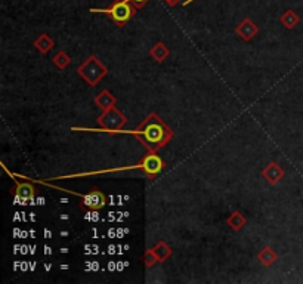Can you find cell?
Masks as SVG:
<instances>
[{
  "label": "cell",
  "mask_w": 303,
  "mask_h": 284,
  "mask_svg": "<svg viewBox=\"0 0 303 284\" xmlns=\"http://www.w3.org/2000/svg\"><path fill=\"white\" fill-rule=\"evenodd\" d=\"M144 262H145V266H151V265H154L155 262H158V259H157V256H155V253H154V249H148L147 252H145V254H144Z\"/></svg>",
  "instance_id": "obj_18"
},
{
  "label": "cell",
  "mask_w": 303,
  "mask_h": 284,
  "mask_svg": "<svg viewBox=\"0 0 303 284\" xmlns=\"http://www.w3.org/2000/svg\"><path fill=\"white\" fill-rule=\"evenodd\" d=\"M45 237L46 238H52V232L49 229H45Z\"/></svg>",
  "instance_id": "obj_25"
},
{
  "label": "cell",
  "mask_w": 303,
  "mask_h": 284,
  "mask_svg": "<svg viewBox=\"0 0 303 284\" xmlns=\"http://www.w3.org/2000/svg\"><path fill=\"white\" fill-rule=\"evenodd\" d=\"M192 2H195V0H186V2H183V5L186 6V5H189V3H192Z\"/></svg>",
  "instance_id": "obj_28"
},
{
  "label": "cell",
  "mask_w": 303,
  "mask_h": 284,
  "mask_svg": "<svg viewBox=\"0 0 303 284\" xmlns=\"http://www.w3.org/2000/svg\"><path fill=\"white\" fill-rule=\"evenodd\" d=\"M141 164H142V170L150 176H157L164 167L163 160L155 154V151H150V154L142 158Z\"/></svg>",
  "instance_id": "obj_5"
},
{
  "label": "cell",
  "mask_w": 303,
  "mask_h": 284,
  "mask_svg": "<svg viewBox=\"0 0 303 284\" xmlns=\"http://www.w3.org/2000/svg\"><path fill=\"white\" fill-rule=\"evenodd\" d=\"M79 76L88 82V85L95 86L99 83V80L108 73L107 67L96 58V57H91L88 58L77 70Z\"/></svg>",
  "instance_id": "obj_3"
},
{
  "label": "cell",
  "mask_w": 303,
  "mask_h": 284,
  "mask_svg": "<svg viewBox=\"0 0 303 284\" xmlns=\"http://www.w3.org/2000/svg\"><path fill=\"white\" fill-rule=\"evenodd\" d=\"M228 225L234 229V231H240L244 225H245V218L242 216V213L240 212H235L232 213L228 219H226Z\"/></svg>",
  "instance_id": "obj_15"
},
{
  "label": "cell",
  "mask_w": 303,
  "mask_h": 284,
  "mask_svg": "<svg viewBox=\"0 0 303 284\" xmlns=\"http://www.w3.org/2000/svg\"><path fill=\"white\" fill-rule=\"evenodd\" d=\"M257 259H259V262H260L262 265L269 266V265H272V263H275V262L278 260V254H276L271 247H265V249H262L260 253L257 254Z\"/></svg>",
  "instance_id": "obj_13"
},
{
  "label": "cell",
  "mask_w": 303,
  "mask_h": 284,
  "mask_svg": "<svg viewBox=\"0 0 303 284\" xmlns=\"http://www.w3.org/2000/svg\"><path fill=\"white\" fill-rule=\"evenodd\" d=\"M108 249H110V250H108V253H110V254H114V253H116V250H114V249H116V246H114V244H111Z\"/></svg>",
  "instance_id": "obj_22"
},
{
  "label": "cell",
  "mask_w": 303,
  "mask_h": 284,
  "mask_svg": "<svg viewBox=\"0 0 303 284\" xmlns=\"http://www.w3.org/2000/svg\"><path fill=\"white\" fill-rule=\"evenodd\" d=\"M92 14L108 15L119 27L126 26L136 14V8L130 0H114V3L107 9H91Z\"/></svg>",
  "instance_id": "obj_2"
},
{
  "label": "cell",
  "mask_w": 303,
  "mask_h": 284,
  "mask_svg": "<svg viewBox=\"0 0 303 284\" xmlns=\"http://www.w3.org/2000/svg\"><path fill=\"white\" fill-rule=\"evenodd\" d=\"M279 23H281L287 30H291V29H294L296 26H299L300 18H299V15H297L294 11L288 9V11H285V12L279 17Z\"/></svg>",
  "instance_id": "obj_11"
},
{
  "label": "cell",
  "mask_w": 303,
  "mask_h": 284,
  "mask_svg": "<svg viewBox=\"0 0 303 284\" xmlns=\"http://www.w3.org/2000/svg\"><path fill=\"white\" fill-rule=\"evenodd\" d=\"M61 253H68V249H67V247H62V249H61Z\"/></svg>",
  "instance_id": "obj_29"
},
{
  "label": "cell",
  "mask_w": 303,
  "mask_h": 284,
  "mask_svg": "<svg viewBox=\"0 0 303 284\" xmlns=\"http://www.w3.org/2000/svg\"><path fill=\"white\" fill-rule=\"evenodd\" d=\"M37 204H39V206H43V204H45V198H43V197H39V198H37Z\"/></svg>",
  "instance_id": "obj_24"
},
{
  "label": "cell",
  "mask_w": 303,
  "mask_h": 284,
  "mask_svg": "<svg viewBox=\"0 0 303 284\" xmlns=\"http://www.w3.org/2000/svg\"><path fill=\"white\" fill-rule=\"evenodd\" d=\"M61 219H64V221H67V219H68V216H67V215H61Z\"/></svg>",
  "instance_id": "obj_31"
},
{
  "label": "cell",
  "mask_w": 303,
  "mask_h": 284,
  "mask_svg": "<svg viewBox=\"0 0 303 284\" xmlns=\"http://www.w3.org/2000/svg\"><path fill=\"white\" fill-rule=\"evenodd\" d=\"M51 268H52V265H51V263H49V265H48V263L45 265V269H46V271H49Z\"/></svg>",
  "instance_id": "obj_30"
},
{
  "label": "cell",
  "mask_w": 303,
  "mask_h": 284,
  "mask_svg": "<svg viewBox=\"0 0 303 284\" xmlns=\"http://www.w3.org/2000/svg\"><path fill=\"white\" fill-rule=\"evenodd\" d=\"M33 45H34V48H36L39 52H42V54H48L51 49H54L55 42L52 40L51 36H48V34H40V36L34 40Z\"/></svg>",
  "instance_id": "obj_9"
},
{
  "label": "cell",
  "mask_w": 303,
  "mask_h": 284,
  "mask_svg": "<svg viewBox=\"0 0 303 284\" xmlns=\"http://www.w3.org/2000/svg\"><path fill=\"white\" fill-rule=\"evenodd\" d=\"M45 254H52V249L49 246H45Z\"/></svg>",
  "instance_id": "obj_23"
},
{
  "label": "cell",
  "mask_w": 303,
  "mask_h": 284,
  "mask_svg": "<svg viewBox=\"0 0 303 284\" xmlns=\"http://www.w3.org/2000/svg\"><path fill=\"white\" fill-rule=\"evenodd\" d=\"M105 203H107L105 195L99 189H92L91 192L83 195L82 207L91 209V210H99V209H102L105 206Z\"/></svg>",
  "instance_id": "obj_6"
},
{
  "label": "cell",
  "mask_w": 303,
  "mask_h": 284,
  "mask_svg": "<svg viewBox=\"0 0 303 284\" xmlns=\"http://www.w3.org/2000/svg\"><path fill=\"white\" fill-rule=\"evenodd\" d=\"M23 269H24V271L27 269V262H24V263H23Z\"/></svg>",
  "instance_id": "obj_32"
},
{
  "label": "cell",
  "mask_w": 303,
  "mask_h": 284,
  "mask_svg": "<svg viewBox=\"0 0 303 284\" xmlns=\"http://www.w3.org/2000/svg\"><path fill=\"white\" fill-rule=\"evenodd\" d=\"M95 104L102 108V110H108V108H113L114 104H116V98L108 92V91H102L96 98H95Z\"/></svg>",
  "instance_id": "obj_12"
},
{
  "label": "cell",
  "mask_w": 303,
  "mask_h": 284,
  "mask_svg": "<svg viewBox=\"0 0 303 284\" xmlns=\"http://www.w3.org/2000/svg\"><path fill=\"white\" fill-rule=\"evenodd\" d=\"M130 2L133 3V6H135L136 9H141L142 6H145V5L150 2V0H130Z\"/></svg>",
  "instance_id": "obj_20"
},
{
  "label": "cell",
  "mask_w": 303,
  "mask_h": 284,
  "mask_svg": "<svg viewBox=\"0 0 303 284\" xmlns=\"http://www.w3.org/2000/svg\"><path fill=\"white\" fill-rule=\"evenodd\" d=\"M85 219H88V221H93V222H96V221L99 219V216H98V212H96V210H92V212H88V213L85 215Z\"/></svg>",
  "instance_id": "obj_19"
},
{
  "label": "cell",
  "mask_w": 303,
  "mask_h": 284,
  "mask_svg": "<svg viewBox=\"0 0 303 284\" xmlns=\"http://www.w3.org/2000/svg\"><path fill=\"white\" fill-rule=\"evenodd\" d=\"M17 194L18 195H21V198H23V206H26L27 204V201L29 200H31V198H34V188H33V185L31 184H26V182H18L17 184Z\"/></svg>",
  "instance_id": "obj_10"
},
{
  "label": "cell",
  "mask_w": 303,
  "mask_h": 284,
  "mask_svg": "<svg viewBox=\"0 0 303 284\" xmlns=\"http://www.w3.org/2000/svg\"><path fill=\"white\" fill-rule=\"evenodd\" d=\"M98 123L102 129L114 133V130H119L126 125V117L117 108L113 107V108L104 110V113L98 117Z\"/></svg>",
  "instance_id": "obj_4"
},
{
  "label": "cell",
  "mask_w": 303,
  "mask_h": 284,
  "mask_svg": "<svg viewBox=\"0 0 303 284\" xmlns=\"http://www.w3.org/2000/svg\"><path fill=\"white\" fill-rule=\"evenodd\" d=\"M30 215V221L31 222H36V216H34V213H29Z\"/></svg>",
  "instance_id": "obj_27"
},
{
  "label": "cell",
  "mask_w": 303,
  "mask_h": 284,
  "mask_svg": "<svg viewBox=\"0 0 303 284\" xmlns=\"http://www.w3.org/2000/svg\"><path fill=\"white\" fill-rule=\"evenodd\" d=\"M21 249H23V250H21V253H23V254H26V253H27V249H29V246L23 244V246H21Z\"/></svg>",
  "instance_id": "obj_26"
},
{
  "label": "cell",
  "mask_w": 303,
  "mask_h": 284,
  "mask_svg": "<svg viewBox=\"0 0 303 284\" xmlns=\"http://www.w3.org/2000/svg\"><path fill=\"white\" fill-rule=\"evenodd\" d=\"M237 34L242 39V40H245V42H248V40H251L256 34H257V32H259V29H257V26L251 21V20H248V18H245V20H242L238 26H237Z\"/></svg>",
  "instance_id": "obj_7"
},
{
  "label": "cell",
  "mask_w": 303,
  "mask_h": 284,
  "mask_svg": "<svg viewBox=\"0 0 303 284\" xmlns=\"http://www.w3.org/2000/svg\"><path fill=\"white\" fill-rule=\"evenodd\" d=\"M132 133L139 141H142V144L150 151H155L161 148L163 145H166L172 139V135H173L172 130L155 114H150L145 119V122L139 126V129Z\"/></svg>",
  "instance_id": "obj_1"
},
{
  "label": "cell",
  "mask_w": 303,
  "mask_h": 284,
  "mask_svg": "<svg viewBox=\"0 0 303 284\" xmlns=\"http://www.w3.org/2000/svg\"><path fill=\"white\" fill-rule=\"evenodd\" d=\"M178 2H181V0H166V3L169 6H175V5H178Z\"/></svg>",
  "instance_id": "obj_21"
},
{
  "label": "cell",
  "mask_w": 303,
  "mask_h": 284,
  "mask_svg": "<svg viewBox=\"0 0 303 284\" xmlns=\"http://www.w3.org/2000/svg\"><path fill=\"white\" fill-rule=\"evenodd\" d=\"M70 61H71V58H70L64 51H60V52L52 58V63H54L60 70H64V68L70 64Z\"/></svg>",
  "instance_id": "obj_17"
},
{
  "label": "cell",
  "mask_w": 303,
  "mask_h": 284,
  "mask_svg": "<svg viewBox=\"0 0 303 284\" xmlns=\"http://www.w3.org/2000/svg\"><path fill=\"white\" fill-rule=\"evenodd\" d=\"M154 253H155V256H157L158 262H164L167 257H170L172 250H170V247H169L166 243L160 241V243H157V244L154 246Z\"/></svg>",
  "instance_id": "obj_16"
},
{
  "label": "cell",
  "mask_w": 303,
  "mask_h": 284,
  "mask_svg": "<svg viewBox=\"0 0 303 284\" xmlns=\"http://www.w3.org/2000/svg\"><path fill=\"white\" fill-rule=\"evenodd\" d=\"M262 176L269 182V184H278L279 181H281V178L284 176V170L279 167V164L278 163H275V161H272V163H269L263 170H262Z\"/></svg>",
  "instance_id": "obj_8"
},
{
  "label": "cell",
  "mask_w": 303,
  "mask_h": 284,
  "mask_svg": "<svg viewBox=\"0 0 303 284\" xmlns=\"http://www.w3.org/2000/svg\"><path fill=\"white\" fill-rule=\"evenodd\" d=\"M169 49H167V46L166 45H163V43H157L151 51H150V57L154 60V61H157V63H163L167 57H169Z\"/></svg>",
  "instance_id": "obj_14"
}]
</instances>
